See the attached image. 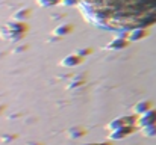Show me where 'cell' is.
Masks as SVG:
<instances>
[{
  "mask_svg": "<svg viewBox=\"0 0 156 145\" xmlns=\"http://www.w3.org/2000/svg\"><path fill=\"white\" fill-rule=\"evenodd\" d=\"M96 23L111 29H143L156 23V0H74Z\"/></svg>",
  "mask_w": 156,
  "mask_h": 145,
  "instance_id": "1",
  "label": "cell"
}]
</instances>
